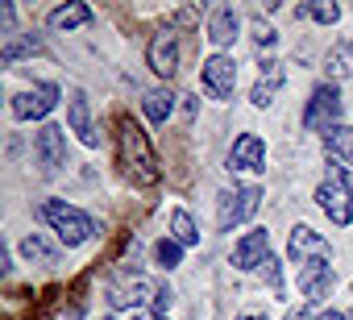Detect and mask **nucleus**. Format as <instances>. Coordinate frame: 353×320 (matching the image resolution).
Instances as JSON below:
<instances>
[{"label": "nucleus", "instance_id": "1", "mask_svg": "<svg viewBox=\"0 0 353 320\" xmlns=\"http://www.w3.org/2000/svg\"><path fill=\"white\" fill-rule=\"evenodd\" d=\"M117 146H121V167L129 171V179H137V183H158V158H154V150H150V137H145V129L133 121V117H121V125H117Z\"/></svg>", "mask_w": 353, "mask_h": 320}, {"label": "nucleus", "instance_id": "2", "mask_svg": "<svg viewBox=\"0 0 353 320\" xmlns=\"http://www.w3.org/2000/svg\"><path fill=\"white\" fill-rule=\"evenodd\" d=\"M316 204L324 208V217L332 225H349L353 221V175L341 171V167H328V179L316 188Z\"/></svg>", "mask_w": 353, "mask_h": 320}, {"label": "nucleus", "instance_id": "3", "mask_svg": "<svg viewBox=\"0 0 353 320\" xmlns=\"http://www.w3.org/2000/svg\"><path fill=\"white\" fill-rule=\"evenodd\" d=\"M42 221L63 237V246H83V241H92V233H96V221L88 217V212H79V208H71V204H63V200H46L42 204Z\"/></svg>", "mask_w": 353, "mask_h": 320}, {"label": "nucleus", "instance_id": "4", "mask_svg": "<svg viewBox=\"0 0 353 320\" xmlns=\"http://www.w3.org/2000/svg\"><path fill=\"white\" fill-rule=\"evenodd\" d=\"M336 125H341V92H336V83H320V88L312 92L307 108H303V129H312V133H332Z\"/></svg>", "mask_w": 353, "mask_h": 320}, {"label": "nucleus", "instance_id": "5", "mask_svg": "<svg viewBox=\"0 0 353 320\" xmlns=\"http://www.w3.org/2000/svg\"><path fill=\"white\" fill-rule=\"evenodd\" d=\"M258 204H262V188H254V183L233 188V192H225V196H221V204H216V225L229 233V229L245 225V221L258 212Z\"/></svg>", "mask_w": 353, "mask_h": 320}, {"label": "nucleus", "instance_id": "6", "mask_svg": "<svg viewBox=\"0 0 353 320\" xmlns=\"http://www.w3.org/2000/svg\"><path fill=\"white\" fill-rule=\"evenodd\" d=\"M154 291H158V283H150L145 274H117L108 283V303L112 308H141L145 299L154 303Z\"/></svg>", "mask_w": 353, "mask_h": 320}, {"label": "nucleus", "instance_id": "7", "mask_svg": "<svg viewBox=\"0 0 353 320\" xmlns=\"http://www.w3.org/2000/svg\"><path fill=\"white\" fill-rule=\"evenodd\" d=\"M287 254H291V262H299V266H307V262H332V246H328L316 229H307V225H295V229H291Z\"/></svg>", "mask_w": 353, "mask_h": 320}, {"label": "nucleus", "instance_id": "8", "mask_svg": "<svg viewBox=\"0 0 353 320\" xmlns=\"http://www.w3.org/2000/svg\"><path fill=\"white\" fill-rule=\"evenodd\" d=\"M54 104H59V88H54V83H38V88H30V92H17L9 108H13L17 121H42Z\"/></svg>", "mask_w": 353, "mask_h": 320}, {"label": "nucleus", "instance_id": "9", "mask_svg": "<svg viewBox=\"0 0 353 320\" xmlns=\"http://www.w3.org/2000/svg\"><path fill=\"white\" fill-rule=\"evenodd\" d=\"M145 59H150V71H154V75L170 79L174 71H179V34H174L170 26L158 30L154 42H150V50H145Z\"/></svg>", "mask_w": 353, "mask_h": 320}, {"label": "nucleus", "instance_id": "10", "mask_svg": "<svg viewBox=\"0 0 353 320\" xmlns=\"http://www.w3.org/2000/svg\"><path fill=\"white\" fill-rule=\"evenodd\" d=\"M34 154H38V167L46 175H54L63 163H67V129L63 125H46L38 137H34Z\"/></svg>", "mask_w": 353, "mask_h": 320}, {"label": "nucleus", "instance_id": "11", "mask_svg": "<svg viewBox=\"0 0 353 320\" xmlns=\"http://www.w3.org/2000/svg\"><path fill=\"white\" fill-rule=\"evenodd\" d=\"M233 88H237V63H233V54H212L204 63V92L216 96V100H229Z\"/></svg>", "mask_w": 353, "mask_h": 320}, {"label": "nucleus", "instance_id": "12", "mask_svg": "<svg viewBox=\"0 0 353 320\" xmlns=\"http://www.w3.org/2000/svg\"><path fill=\"white\" fill-rule=\"evenodd\" d=\"M229 171H266V146L258 133H241L229 150Z\"/></svg>", "mask_w": 353, "mask_h": 320}, {"label": "nucleus", "instance_id": "13", "mask_svg": "<svg viewBox=\"0 0 353 320\" xmlns=\"http://www.w3.org/2000/svg\"><path fill=\"white\" fill-rule=\"evenodd\" d=\"M332 287H336L332 262H307V266H299V291L307 295V303H320Z\"/></svg>", "mask_w": 353, "mask_h": 320}, {"label": "nucleus", "instance_id": "14", "mask_svg": "<svg viewBox=\"0 0 353 320\" xmlns=\"http://www.w3.org/2000/svg\"><path fill=\"white\" fill-rule=\"evenodd\" d=\"M266 258H270V233H266V229L245 233V237L237 241V250H233V266H241V270H254V266H262Z\"/></svg>", "mask_w": 353, "mask_h": 320}, {"label": "nucleus", "instance_id": "15", "mask_svg": "<svg viewBox=\"0 0 353 320\" xmlns=\"http://www.w3.org/2000/svg\"><path fill=\"white\" fill-rule=\"evenodd\" d=\"M237 30H241V17L233 5H216L208 13V42L212 46H233L237 42Z\"/></svg>", "mask_w": 353, "mask_h": 320}, {"label": "nucleus", "instance_id": "16", "mask_svg": "<svg viewBox=\"0 0 353 320\" xmlns=\"http://www.w3.org/2000/svg\"><path fill=\"white\" fill-rule=\"evenodd\" d=\"M67 125H71V133H79V141L83 146H96L100 137H96V125H92V104H88V96L75 88L71 92V100H67Z\"/></svg>", "mask_w": 353, "mask_h": 320}, {"label": "nucleus", "instance_id": "17", "mask_svg": "<svg viewBox=\"0 0 353 320\" xmlns=\"http://www.w3.org/2000/svg\"><path fill=\"white\" fill-rule=\"evenodd\" d=\"M324 158H328V167H341V171L353 167V129L349 125H336L332 133H324Z\"/></svg>", "mask_w": 353, "mask_h": 320}, {"label": "nucleus", "instance_id": "18", "mask_svg": "<svg viewBox=\"0 0 353 320\" xmlns=\"http://www.w3.org/2000/svg\"><path fill=\"white\" fill-rule=\"evenodd\" d=\"M279 88H283V63H279V59H266V63H262V75H258V83H254V92H250V100H254L258 108H266V104H274Z\"/></svg>", "mask_w": 353, "mask_h": 320}, {"label": "nucleus", "instance_id": "19", "mask_svg": "<svg viewBox=\"0 0 353 320\" xmlns=\"http://www.w3.org/2000/svg\"><path fill=\"white\" fill-rule=\"evenodd\" d=\"M141 112L154 121V125H166V117L174 112V92L170 88H150L141 96Z\"/></svg>", "mask_w": 353, "mask_h": 320}, {"label": "nucleus", "instance_id": "20", "mask_svg": "<svg viewBox=\"0 0 353 320\" xmlns=\"http://www.w3.org/2000/svg\"><path fill=\"white\" fill-rule=\"evenodd\" d=\"M30 54H42V42L34 38V34H13V38H5V46H0V63H17V59H30Z\"/></svg>", "mask_w": 353, "mask_h": 320}, {"label": "nucleus", "instance_id": "21", "mask_svg": "<svg viewBox=\"0 0 353 320\" xmlns=\"http://www.w3.org/2000/svg\"><path fill=\"white\" fill-rule=\"evenodd\" d=\"M21 258L26 262H38V266H54L59 262V250L42 233H30V237H21Z\"/></svg>", "mask_w": 353, "mask_h": 320}, {"label": "nucleus", "instance_id": "22", "mask_svg": "<svg viewBox=\"0 0 353 320\" xmlns=\"http://www.w3.org/2000/svg\"><path fill=\"white\" fill-rule=\"evenodd\" d=\"M92 21V9L88 5H59L54 13H50V30H79V26H88Z\"/></svg>", "mask_w": 353, "mask_h": 320}, {"label": "nucleus", "instance_id": "23", "mask_svg": "<svg viewBox=\"0 0 353 320\" xmlns=\"http://www.w3.org/2000/svg\"><path fill=\"white\" fill-rule=\"evenodd\" d=\"M170 237H174V241H179L183 250L200 241V229H196V221H192V217H188L183 208H174V212H170Z\"/></svg>", "mask_w": 353, "mask_h": 320}, {"label": "nucleus", "instance_id": "24", "mask_svg": "<svg viewBox=\"0 0 353 320\" xmlns=\"http://www.w3.org/2000/svg\"><path fill=\"white\" fill-rule=\"evenodd\" d=\"M295 17H312L320 26H336L341 21V5H332V0H312V5H299Z\"/></svg>", "mask_w": 353, "mask_h": 320}, {"label": "nucleus", "instance_id": "25", "mask_svg": "<svg viewBox=\"0 0 353 320\" xmlns=\"http://www.w3.org/2000/svg\"><path fill=\"white\" fill-rule=\"evenodd\" d=\"M154 262L158 266H166V270H174L183 262V246L174 241V237H162V241H154Z\"/></svg>", "mask_w": 353, "mask_h": 320}, {"label": "nucleus", "instance_id": "26", "mask_svg": "<svg viewBox=\"0 0 353 320\" xmlns=\"http://www.w3.org/2000/svg\"><path fill=\"white\" fill-rule=\"evenodd\" d=\"M328 75H332V79L353 75V42H341V46L328 54Z\"/></svg>", "mask_w": 353, "mask_h": 320}, {"label": "nucleus", "instance_id": "27", "mask_svg": "<svg viewBox=\"0 0 353 320\" xmlns=\"http://www.w3.org/2000/svg\"><path fill=\"white\" fill-rule=\"evenodd\" d=\"M262 274H266V283H270L274 291H283V266H279V258H274V254L262 262Z\"/></svg>", "mask_w": 353, "mask_h": 320}, {"label": "nucleus", "instance_id": "28", "mask_svg": "<svg viewBox=\"0 0 353 320\" xmlns=\"http://www.w3.org/2000/svg\"><path fill=\"white\" fill-rule=\"evenodd\" d=\"M170 299H174V291H170V283H158V291H154V312H162V316H166V308H170Z\"/></svg>", "mask_w": 353, "mask_h": 320}, {"label": "nucleus", "instance_id": "29", "mask_svg": "<svg viewBox=\"0 0 353 320\" xmlns=\"http://www.w3.org/2000/svg\"><path fill=\"white\" fill-rule=\"evenodd\" d=\"M274 38H279V34H274L270 26H262V21H258V30H254V42H258V46H274Z\"/></svg>", "mask_w": 353, "mask_h": 320}, {"label": "nucleus", "instance_id": "30", "mask_svg": "<svg viewBox=\"0 0 353 320\" xmlns=\"http://www.w3.org/2000/svg\"><path fill=\"white\" fill-rule=\"evenodd\" d=\"M133 320H166V316H162V312H137Z\"/></svg>", "mask_w": 353, "mask_h": 320}, {"label": "nucleus", "instance_id": "31", "mask_svg": "<svg viewBox=\"0 0 353 320\" xmlns=\"http://www.w3.org/2000/svg\"><path fill=\"white\" fill-rule=\"evenodd\" d=\"M316 320H349V316H341V312H320Z\"/></svg>", "mask_w": 353, "mask_h": 320}, {"label": "nucleus", "instance_id": "32", "mask_svg": "<svg viewBox=\"0 0 353 320\" xmlns=\"http://www.w3.org/2000/svg\"><path fill=\"white\" fill-rule=\"evenodd\" d=\"M241 320H258V316H241Z\"/></svg>", "mask_w": 353, "mask_h": 320}]
</instances>
